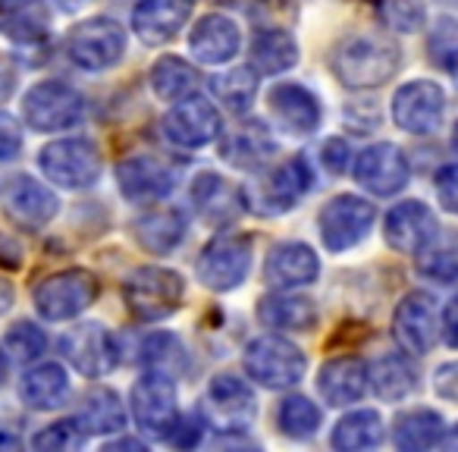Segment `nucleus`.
Masks as SVG:
<instances>
[{"label":"nucleus","instance_id":"1","mask_svg":"<svg viewBox=\"0 0 458 452\" xmlns=\"http://www.w3.org/2000/svg\"><path fill=\"white\" fill-rule=\"evenodd\" d=\"M330 64L339 82L349 89H377L399 72L402 51L386 38L358 35V38H349L336 47Z\"/></svg>","mask_w":458,"mask_h":452},{"label":"nucleus","instance_id":"2","mask_svg":"<svg viewBox=\"0 0 458 452\" xmlns=\"http://www.w3.org/2000/svg\"><path fill=\"white\" fill-rule=\"evenodd\" d=\"M182 277L164 268H139L126 280V305L145 324L164 320L182 305Z\"/></svg>","mask_w":458,"mask_h":452},{"label":"nucleus","instance_id":"3","mask_svg":"<svg viewBox=\"0 0 458 452\" xmlns=\"http://www.w3.org/2000/svg\"><path fill=\"white\" fill-rule=\"evenodd\" d=\"M305 355L283 337H261L245 352V371L267 389H289L305 377Z\"/></svg>","mask_w":458,"mask_h":452},{"label":"nucleus","instance_id":"4","mask_svg":"<svg viewBox=\"0 0 458 452\" xmlns=\"http://www.w3.org/2000/svg\"><path fill=\"white\" fill-rule=\"evenodd\" d=\"M132 418L148 437L164 439L173 433L179 414H176V383L164 371H148L132 387Z\"/></svg>","mask_w":458,"mask_h":452},{"label":"nucleus","instance_id":"5","mask_svg":"<svg viewBox=\"0 0 458 452\" xmlns=\"http://www.w3.org/2000/svg\"><path fill=\"white\" fill-rule=\"evenodd\" d=\"M41 170L64 189H91L101 179V151L85 139L54 141L41 151Z\"/></svg>","mask_w":458,"mask_h":452},{"label":"nucleus","instance_id":"6","mask_svg":"<svg viewBox=\"0 0 458 452\" xmlns=\"http://www.w3.org/2000/svg\"><path fill=\"white\" fill-rule=\"evenodd\" d=\"M26 123L38 132H60L76 126L85 116V101L72 85L66 82H41L26 95L22 104Z\"/></svg>","mask_w":458,"mask_h":452},{"label":"nucleus","instance_id":"7","mask_svg":"<svg viewBox=\"0 0 458 452\" xmlns=\"http://www.w3.org/2000/svg\"><path fill=\"white\" fill-rule=\"evenodd\" d=\"M95 295L98 280L89 270H64V274H54L45 283H38L35 308L47 320H70L79 311H85L95 302Z\"/></svg>","mask_w":458,"mask_h":452},{"label":"nucleus","instance_id":"8","mask_svg":"<svg viewBox=\"0 0 458 452\" xmlns=\"http://www.w3.org/2000/svg\"><path fill=\"white\" fill-rule=\"evenodd\" d=\"M251 243L245 236H216L198 258V280L214 293L236 289L249 277Z\"/></svg>","mask_w":458,"mask_h":452},{"label":"nucleus","instance_id":"9","mask_svg":"<svg viewBox=\"0 0 458 452\" xmlns=\"http://www.w3.org/2000/svg\"><path fill=\"white\" fill-rule=\"evenodd\" d=\"M66 51L72 64L82 70H110L114 64H120L126 51V32L114 20H89L70 32Z\"/></svg>","mask_w":458,"mask_h":452},{"label":"nucleus","instance_id":"10","mask_svg":"<svg viewBox=\"0 0 458 452\" xmlns=\"http://www.w3.org/2000/svg\"><path fill=\"white\" fill-rule=\"evenodd\" d=\"M201 414L216 431H245L258 414L255 393L239 377L220 374L210 380L208 396L201 402Z\"/></svg>","mask_w":458,"mask_h":452},{"label":"nucleus","instance_id":"11","mask_svg":"<svg viewBox=\"0 0 458 452\" xmlns=\"http://www.w3.org/2000/svg\"><path fill=\"white\" fill-rule=\"evenodd\" d=\"M374 204L355 195H339L320 210V236L330 252H349L374 226Z\"/></svg>","mask_w":458,"mask_h":452},{"label":"nucleus","instance_id":"12","mask_svg":"<svg viewBox=\"0 0 458 452\" xmlns=\"http://www.w3.org/2000/svg\"><path fill=\"white\" fill-rule=\"evenodd\" d=\"M66 362L85 377H104L116 368L120 362V349L116 339L110 337V330H104L101 324H79L60 339Z\"/></svg>","mask_w":458,"mask_h":452},{"label":"nucleus","instance_id":"13","mask_svg":"<svg viewBox=\"0 0 458 452\" xmlns=\"http://www.w3.org/2000/svg\"><path fill=\"white\" fill-rule=\"evenodd\" d=\"M445 98L437 82H408L395 91L393 120L399 129L411 135H430L443 126Z\"/></svg>","mask_w":458,"mask_h":452},{"label":"nucleus","instance_id":"14","mask_svg":"<svg viewBox=\"0 0 458 452\" xmlns=\"http://www.w3.org/2000/svg\"><path fill=\"white\" fill-rule=\"evenodd\" d=\"M164 129L170 135V141L182 148H201L208 141H214L220 135V114L210 101L198 95H185L176 107L166 114Z\"/></svg>","mask_w":458,"mask_h":452},{"label":"nucleus","instance_id":"15","mask_svg":"<svg viewBox=\"0 0 458 452\" xmlns=\"http://www.w3.org/2000/svg\"><path fill=\"white\" fill-rule=\"evenodd\" d=\"M4 214L22 230H41L57 214V195L32 176H16L4 189Z\"/></svg>","mask_w":458,"mask_h":452},{"label":"nucleus","instance_id":"16","mask_svg":"<svg viewBox=\"0 0 458 452\" xmlns=\"http://www.w3.org/2000/svg\"><path fill=\"white\" fill-rule=\"evenodd\" d=\"M393 333L399 345L411 355H424L437 343V311H433V299L424 293H411L402 299L393 318Z\"/></svg>","mask_w":458,"mask_h":452},{"label":"nucleus","instance_id":"17","mask_svg":"<svg viewBox=\"0 0 458 452\" xmlns=\"http://www.w3.org/2000/svg\"><path fill=\"white\" fill-rule=\"evenodd\" d=\"M355 179L374 195H395L408 183V164L395 145H374L358 154Z\"/></svg>","mask_w":458,"mask_h":452},{"label":"nucleus","instance_id":"18","mask_svg":"<svg viewBox=\"0 0 458 452\" xmlns=\"http://www.w3.org/2000/svg\"><path fill=\"white\" fill-rule=\"evenodd\" d=\"M433 233H437V217L420 201L395 204L386 214V226H383V236H386L389 249L411 252V255H418L430 243Z\"/></svg>","mask_w":458,"mask_h":452},{"label":"nucleus","instance_id":"19","mask_svg":"<svg viewBox=\"0 0 458 452\" xmlns=\"http://www.w3.org/2000/svg\"><path fill=\"white\" fill-rule=\"evenodd\" d=\"M308 189H311L308 160L293 158L261 179V185L255 189V204L261 210H267V214H280V210L293 208L299 201V195H305Z\"/></svg>","mask_w":458,"mask_h":452},{"label":"nucleus","instance_id":"20","mask_svg":"<svg viewBox=\"0 0 458 452\" xmlns=\"http://www.w3.org/2000/svg\"><path fill=\"white\" fill-rule=\"evenodd\" d=\"M195 0H141L132 13V29L145 45H164L189 22Z\"/></svg>","mask_w":458,"mask_h":452},{"label":"nucleus","instance_id":"21","mask_svg":"<svg viewBox=\"0 0 458 452\" xmlns=\"http://www.w3.org/2000/svg\"><path fill=\"white\" fill-rule=\"evenodd\" d=\"M320 261L305 243H283L264 261V280L276 289H295L318 280Z\"/></svg>","mask_w":458,"mask_h":452},{"label":"nucleus","instance_id":"22","mask_svg":"<svg viewBox=\"0 0 458 452\" xmlns=\"http://www.w3.org/2000/svg\"><path fill=\"white\" fill-rule=\"evenodd\" d=\"M116 179H120L123 195H126L129 201H139V204L160 201V198L173 189V173L154 158L123 160L120 170H116Z\"/></svg>","mask_w":458,"mask_h":452},{"label":"nucleus","instance_id":"23","mask_svg":"<svg viewBox=\"0 0 458 452\" xmlns=\"http://www.w3.org/2000/svg\"><path fill=\"white\" fill-rule=\"evenodd\" d=\"M368 368H364L361 358H333V362L324 364L320 371V396H324L330 405H349V402H358L368 389Z\"/></svg>","mask_w":458,"mask_h":452},{"label":"nucleus","instance_id":"24","mask_svg":"<svg viewBox=\"0 0 458 452\" xmlns=\"http://www.w3.org/2000/svg\"><path fill=\"white\" fill-rule=\"evenodd\" d=\"M270 107H274L276 120L295 135H311L320 126V104L301 85H276L270 95Z\"/></svg>","mask_w":458,"mask_h":452},{"label":"nucleus","instance_id":"25","mask_svg":"<svg viewBox=\"0 0 458 452\" xmlns=\"http://www.w3.org/2000/svg\"><path fill=\"white\" fill-rule=\"evenodd\" d=\"M239 41H242L239 38V29L226 16H216V13L204 16L189 35L191 51L204 64H226V60H233L239 51Z\"/></svg>","mask_w":458,"mask_h":452},{"label":"nucleus","instance_id":"26","mask_svg":"<svg viewBox=\"0 0 458 452\" xmlns=\"http://www.w3.org/2000/svg\"><path fill=\"white\" fill-rule=\"evenodd\" d=\"M51 26L45 0H0V32L13 41H41Z\"/></svg>","mask_w":458,"mask_h":452},{"label":"nucleus","instance_id":"27","mask_svg":"<svg viewBox=\"0 0 458 452\" xmlns=\"http://www.w3.org/2000/svg\"><path fill=\"white\" fill-rule=\"evenodd\" d=\"M223 160L236 166H258L274 154V135L264 123H239V126L229 129V135L220 145Z\"/></svg>","mask_w":458,"mask_h":452},{"label":"nucleus","instance_id":"28","mask_svg":"<svg viewBox=\"0 0 458 452\" xmlns=\"http://www.w3.org/2000/svg\"><path fill=\"white\" fill-rule=\"evenodd\" d=\"M185 236V217L176 208H160L135 220V239L154 255H170Z\"/></svg>","mask_w":458,"mask_h":452},{"label":"nucleus","instance_id":"29","mask_svg":"<svg viewBox=\"0 0 458 452\" xmlns=\"http://www.w3.org/2000/svg\"><path fill=\"white\" fill-rule=\"evenodd\" d=\"M258 318L270 330H311L318 324V308L299 295H267L258 305Z\"/></svg>","mask_w":458,"mask_h":452},{"label":"nucleus","instance_id":"30","mask_svg":"<svg viewBox=\"0 0 458 452\" xmlns=\"http://www.w3.org/2000/svg\"><path fill=\"white\" fill-rule=\"evenodd\" d=\"M191 195H195L198 210H201L208 220H216V223L233 220V217H239V210H242V195H239V189H233V185L216 176V173H201L195 189H191Z\"/></svg>","mask_w":458,"mask_h":452},{"label":"nucleus","instance_id":"31","mask_svg":"<svg viewBox=\"0 0 458 452\" xmlns=\"http://www.w3.org/2000/svg\"><path fill=\"white\" fill-rule=\"evenodd\" d=\"M66 396H70V377L60 364H41V368L29 371L26 380H22V399L38 412L60 408Z\"/></svg>","mask_w":458,"mask_h":452},{"label":"nucleus","instance_id":"32","mask_svg":"<svg viewBox=\"0 0 458 452\" xmlns=\"http://www.w3.org/2000/svg\"><path fill=\"white\" fill-rule=\"evenodd\" d=\"M295 60H299V45L283 29H261L251 41V64L267 76L286 72L289 66H295Z\"/></svg>","mask_w":458,"mask_h":452},{"label":"nucleus","instance_id":"33","mask_svg":"<svg viewBox=\"0 0 458 452\" xmlns=\"http://www.w3.org/2000/svg\"><path fill=\"white\" fill-rule=\"evenodd\" d=\"M76 421L89 433H114L126 424V408L114 389H91L82 396Z\"/></svg>","mask_w":458,"mask_h":452},{"label":"nucleus","instance_id":"34","mask_svg":"<svg viewBox=\"0 0 458 452\" xmlns=\"http://www.w3.org/2000/svg\"><path fill=\"white\" fill-rule=\"evenodd\" d=\"M395 446L408 452L418 449H430V446L443 443L445 437V424L437 412H427V408H418V412H408L395 418Z\"/></svg>","mask_w":458,"mask_h":452},{"label":"nucleus","instance_id":"35","mask_svg":"<svg viewBox=\"0 0 458 452\" xmlns=\"http://www.w3.org/2000/svg\"><path fill=\"white\" fill-rule=\"evenodd\" d=\"M418 270L437 283L458 280V230L433 233L430 243L418 252Z\"/></svg>","mask_w":458,"mask_h":452},{"label":"nucleus","instance_id":"36","mask_svg":"<svg viewBox=\"0 0 458 452\" xmlns=\"http://www.w3.org/2000/svg\"><path fill=\"white\" fill-rule=\"evenodd\" d=\"M370 380H374V389L380 399L399 402L414 393V387H418V371H414V364L408 362L405 355H386L374 364Z\"/></svg>","mask_w":458,"mask_h":452},{"label":"nucleus","instance_id":"37","mask_svg":"<svg viewBox=\"0 0 458 452\" xmlns=\"http://www.w3.org/2000/svg\"><path fill=\"white\" fill-rule=\"evenodd\" d=\"M380 439H383V421L370 408L345 414L336 424V431H333V446L343 452L374 449V446H380Z\"/></svg>","mask_w":458,"mask_h":452},{"label":"nucleus","instance_id":"38","mask_svg":"<svg viewBox=\"0 0 458 452\" xmlns=\"http://www.w3.org/2000/svg\"><path fill=\"white\" fill-rule=\"evenodd\" d=\"M198 85V76L185 60L179 57H160L151 70V89L160 101H182Z\"/></svg>","mask_w":458,"mask_h":452},{"label":"nucleus","instance_id":"39","mask_svg":"<svg viewBox=\"0 0 458 452\" xmlns=\"http://www.w3.org/2000/svg\"><path fill=\"white\" fill-rule=\"evenodd\" d=\"M210 89H214V95L220 98L229 114H245L258 95V76L249 66H239V70H229L223 76H216L210 82Z\"/></svg>","mask_w":458,"mask_h":452},{"label":"nucleus","instance_id":"40","mask_svg":"<svg viewBox=\"0 0 458 452\" xmlns=\"http://www.w3.org/2000/svg\"><path fill=\"white\" fill-rule=\"evenodd\" d=\"M280 427L289 437H311L320 427V408L305 396H293L280 405Z\"/></svg>","mask_w":458,"mask_h":452},{"label":"nucleus","instance_id":"41","mask_svg":"<svg viewBox=\"0 0 458 452\" xmlns=\"http://www.w3.org/2000/svg\"><path fill=\"white\" fill-rule=\"evenodd\" d=\"M4 349H7L10 358H16V362H35V358L47 349V337L35 324H16V327H10V333L4 337Z\"/></svg>","mask_w":458,"mask_h":452},{"label":"nucleus","instance_id":"42","mask_svg":"<svg viewBox=\"0 0 458 452\" xmlns=\"http://www.w3.org/2000/svg\"><path fill=\"white\" fill-rule=\"evenodd\" d=\"M380 20L395 32H418L424 26V7L418 0H377Z\"/></svg>","mask_w":458,"mask_h":452},{"label":"nucleus","instance_id":"43","mask_svg":"<svg viewBox=\"0 0 458 452\" xmlns=\"http://www.w3.org/2000/svg\"><path fill=\"white\" fill-rule=\"evenodd\" d=\"M82 443H85V427L79 424L76 418L57 421V424L45 427V431L35 437V449H45V452H70V449H79Z\"/></svg>","mask_w":458,"mask_h":452},{"label":"nucleus","instance_id":"44","mask_svg":"<svg viewBox=\"0 0 458 452\" xmlns=\"http://www.w3.org/2000/svg\"><path fill=\"white\" fill-rule=\"evenodd\" d=\"M437 195L445 210L458 214V164H449L437 173Z\"/></svg>","mask_w":458,"mask_h":452},{"label":"nucleus","instance_id":"45","mask_svg":"<svg viewBox=\"0 0 458 452\" xmlns=\"http://www.w3.org/2000/svg\"><path fill=\"white\" fill-rule=\"evenodd\" d=\"M20 145H22V132H20V126H16V120L7 114H0V164H4V160H13Z\"/></svg>","mask_w":458,"mask_h":452},{"label":"nucleus","instance_id":"46","mask_svg":"<svg viewBox=\"0 0 458 452\" xmlns=\"http://www.w3.org/2000/svg\"><path fill=\"white\" fill-rule=\"evenodd\" d=\"M433 387H437V393L443 396V399L458 402V362L443 364V368L437 371V377H433Z\"/></svg>","mask_w":458,"mask_h":452},{"label":"nucleus","instance_id":"47","mask_svg":"<svg viewBox=\"0 0 458 452\" xmlns=\"http://www.w3.org/2000/svg\"><path fill=\"white\" fill-rule=\"evenodd\" d=\"M324 164L330 173H343L345 164H349V145L343 139H330L324 145Z\"/></svg>","mask_w":458,"mask_h":452},{"label":"nucleus","instance_id":"48","mask_svg":"<svg viewBox=\"0 0 458 452\" xmlns=\"http://www.w3.org/2000/svg\"><path fill=\"white\" fill-rule=\"evenodd\" d=\"M443 333H445V343L452 349H458V299H452L443 311Z\"/></svg>","mask_w":458,"mask_h":452},{"label":"nucleus","instance_id":"49","mask_svg":"<svg viewBox=\"0 0 458 452\" xmlns=\"http://www.w3.org/2000/svg\"><path fill=\"white\" fill-rule=\"evenodd\" d=\"M10 305H13V286H10V283L0 277V314L7 311Z\"/></svg>","mask_w":458,"mask_h":452},{"label":"nucleus","instance_id":"50","mask_svg":"<svg viewBox=\"0 0 458 452\" xmlns=\"http://www.w3.org/2000/svg\"><path fill=\"white\" fill-rule=\"evenodd\" d=\"M445 66H449V76H452V82L458 85V51H452V54H449V60H445Z\"/></svg>","mask_w":458,"mask_h":452},{"label":"nucleus","instance_id":"51","mask_svg":"<svg viewBox=\"0 0 458 452\" xmlns=\"http://www.w3.org/2000/svg\"><path fill=\"white\" fill-rule=\"evenodd\" d=\"M220 4H226V7H239V10H251V4H258V0H220Z\"/></svg>","mask_w":458,"mask_h":452},{"label":"nucleus","instance_id":"52","mask_svg":"<svg viewBox=\"0 0 458 452\" xmlns=\"http://www.w3.org/2000/svg\"><path fill=\"white\" fill-rule=\"evenodd\" d=\"M7 380V355H4V352H0V383Z\"/></svg>","mask_w":458,"mask_h":452},{"label":"nucleus","instance_id":"53","mask_svg":"<svg viewBox=\"0 0 458 452\" xmlns=\"http://www.w3.org/2000/svg\"><path fill=\"white\" fill-rule=\"evenodd\" d=\"M445 446H449V449H458V427L449 433V439H445Z\"/></svg>","mask_w":458,"mask_h":452},{"label":"nucleus","instance_id":"54","mask_svg":"<svg viewBox=\"0 0 458 452\" xmlns=\"http://www.w3.org/2000/svg\"><path fill=\"white\" fill-rule=\"evenodd\" d=\"M452 148L458 151V126H455V132H452Z\"/></svg>","mask_w":458,"mask_h":452}]
</instances>
